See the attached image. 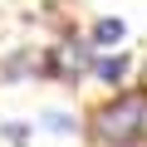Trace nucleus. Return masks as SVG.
Masks as SVG:
<instances>
[{
	"label": "nucleus",
	"mask_w": 147,
	"mask_h": 147,
	"mask_svg": "<svg viewBox=\"0 0 147 147\" xmlns=\"http://www.w3.org/2000/svg\"><path fill=\"white\" fill-rule=\"evenodd\" d=\"M127 69H132L127 54H98V64H93V74H98L103 84H123V74H127Z\"/></svg>",
	"instance_id": "nucleus-3"
},
{
	"label": "nucleus",
	"mask_w": 147,
	"mask_h": 147,
	"mask_svg": "<svg viewBox=\"0 0 147 147\" xmlns=\"http://www.w3.org/2000/svg\"><path fill=\"white\" fill-rule=\"evenodd\" d=\"M98 59L88 54V44H59V49H49L44 59H39V74H49V79H84V74L93 69Z\"/></svg>",
	"instance_id": "nucleus-2"
},
{
	"label": "nucleus",
	"mask_w": 147,
	"mask_h": 147,
	"mask_svg": "<svg viewBox=\"0 0 147 147\" xmlns=\"http://www.w3.org/2000/svg\"><path fill=\"white\" fill-rule=\"evenodd\" d=\"M39 127H54L59 137H69V132H74V118H69V113H39Z\"/></svg>",
	"instance_id": "nucleus-5"
},
{
	"label": "nucleus",
	"mask_w": 147,
	"mask_h": 147,
	"mask_svg": "<svg viewBox=\"0 0 147 147\" xmlns=\"http://www.w3.org/2000/svg\"><path fill=\"white\" fill-rule=\"evenodd\" d=\"M88 132L103 147H137V142H147V88H132V93H118V98L98 103L93 118H88Z\"/></svg>",
	"instance_id": "nucleus-1"
},
{
	"label": "nucleus",
	"mask_w": 147,
	"mask_h": 147,
	"mask_svg": "<svg viewBox=\"0 0 147 147\" xmlns=\"http://www.w3.org/2000/svg\"><path fill=\"white\" fill-rule=\"evenodd\" d=\"M5 137H10V142H25L30 127H25V123H5Z\"/></svg>",
	"instance_id": "nucleus-6"
},
{
	"label": "nucleus",
	"mask_w": 147,
	"mask_h": 147,
	"mask_svg": "<svg viewBox=\"0 0 147 147\" xmlns=\"http://www.w3.org/2000/svg\"><path fill=\"white\" fill-rule=\"evenodd\" d=\"M123 34H127L123 20H98L93 25V44H123Z\"/></svg>",
	"instance_id": "nucleus-4"
}]
</instances>
